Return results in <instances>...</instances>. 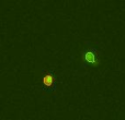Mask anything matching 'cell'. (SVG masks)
<instances>
[{
    "label": "cell",
    "mask_w": 125,
    "mask_h": 120,
    "mask_svg": "<svg viewBox=\"0 0 125 120\" xmlns=\"http://www.w3.org/2000/svg\"><path fill=\"white\" fill-rule=\"evenodd\" d=\"M84 62L86 63H97L98 57L95 55L94 49H88L84 52Z\"/></svg>",
    "instance_id": "6da1fadb"
},
{
    "label": "cell",
    "mask_w": 125,
    "mask_h": 120,
    "mask_svg": "<svg viewBox=\"0 0 125 120\" xmlns=\"http://www.w3.org/2000/svg\"><path fill=\"white\" fill-rule=\"evenodd\" d=\"M42 82H43V85L45 86H55V77L54 75H51V74H47V75H44L43 79H42Z\"/></svg>",
    "instance_id": "7a4b0ae2"
}]
</instances>
